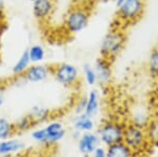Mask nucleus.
<instances>
[{
  "label": "nucleus",
  "instance_id": "1",
  "mask_svg": "<svg viewBox=\"0 0 158 157\" xmlns=\"http://www.w3.org/2000/svg\"><path fill=\"white\" fill-rule=\"evenodd\" d=\"M127 43V35L121 27H112L103 37L100 44V56L114 61L123 51Z\"/></svg>",
  "mask_w": 158,
  "mask_h": 157
},
{
  "label": "nucleus",
  "instance_id": "2",
  "mask_svg": "<svg viewBox=\"0 0 158 157\" xmlns=\"http://www.w3.org/2000/svg\"><path fill=\"white\" fill-rule=\"evenodd\" d=\"M92 10L86 4H75L70 7L63 18V27L70 35H76L86 29L91 19Z\"/></svg>",
  "mask_w": 158,
  "mask_h": 157
},
{
  "label": "nucleus",
  "instance_id": "3",
  "mask_svg": "<svg viewBox=\"0 0 158 157\" xmlns=\"http://www.w3.org/2000/svg\"><path fill=\"white\" fill-rule=\"evenodd\" d=\"M116 18L120 24H133L144 12V0H115Z\"/></svg>",
  "mask_w": 158,
  "mask_h": 157
},
{
  "label": "nucleus",
  "instance_id": "4",
  "mask_svg": "<svg viewBox=\"0 0 158 157\" xmlns=\"http://www.w3.org/2000/svg\"><path fill=\"white\" fill-rule=\"evenodd\" d=\"M122 141L133 151L134 155L137 153H142L147 150L151 141L148 138V134L144 128L135 126L130 122L124 126L123 138Z\"/></svg>",
  "mask_w": 158,
  "mask_h": 157
},
{
  "label": "nucleus",
  "instance_id": "5",
  "mask_svg": "<svg viewBox=\"0 0 158 157\" xmlns=\"http://www.w3.org/2000/svg\"><path fill=\"white\" fill-rule=\"evenodd\" d=\"M65 134L67 131L60 121H51L45 128L35 130L32 133V138L42 145L53 146L62 140Z\"/></svg>",
  "mask_w": 158,
  "mask_h": 157
},
{
  "label": "nucleus",
  "instance_id": "6",
  "mask_svg": "<svg viewBox=\"0 0 158 157\" xmlns=\"http://www.w3.org/2000/svg\"><path fill=\"white\" fill-rule=\"evenodd\" d=\"M52 75L59 85L65 88H74L80 81V73L76 65L70 62H61L51 67Z\"/></svg>",
  "mask_w": 158,
  "mask_h": 157
},
{
  "label": "nucleus",
  "instance_id": "7",
  "mask_svg": "<svg viewBox=\"0 0 158 157\" xmlns=\"http://www.w3.org/2000/svg\"><path fill=\"white\" fill-rule=\"evenodd\" d=\"M124 123L118 120H106L99 126L98 137L101 143L106 147L122 141L124 132Z\"/></svg>",
  "mask_w": 158,
  "mask_h": 157
},
{
  "label": "nucleus",
  "instance_id": "8",
  "mask_svg": "<svg viewBox=\"0 0 158 157\" xmlns=\"http://www.w3.org/2000/svg\"><path fill=\"white\" fill-rule=\"evenodd\" d=\"M51 75H52V69L49 65L40 64V63L33 64L32 63L21 76L25 82L40 83L45 81Z\"/></svg>",
  "mask_w": 158,
  "mask_h": 157
},
{
  "label": "nucleus",
  "instance_id": "9",
  "mask_svg": "<svg viewBox=\"0 0 158 157\" xmlns=\"http://www.w3.org/2000/svg\"><path fill=\"white\" fill-rule=\"evenodd\" d=\"M99 137L97 133L94 132H85L80 135L78 141H77V148L78 151L82 155L90 156L94 152L96 148L99 146Z\"/></svg>",
  "mask_w": 158,
  "mask_h": 157
},
{
  "label": "nucleus",
  "instance_id": "10",
  "mask_svg": "<svg viewBox=\"0 0 158 157\" xmlns=\"http://www.w3.org/2000/svg\"><path fill=\"white\" fill-rule=\"evenodd\" d=\"M111 60L103 57H99L96 59L94 63V69H95L96 75H97L98 82L100 85H106L111 81L112 76H113V68H112Z\"/></svg>",
  "mask_w": 158,
  "mask_h": 157
},
{
  "label": "nucleus",
  "instance_id": "11",
  "mask_svg": "<svg viewBox=\"0 0 158 157\" xmlns=\"http://www.w3.org/2000/svg\"><path fill=\"white\" fill-rule=\"evenodd\" d=\"M33 3V15L38 21H45L52 16L55 10L54 0H35Z\"/></svg>",
  "mask_w": 158,
  "mask_h": 157
},
{
  "label": "nucleus",
  "instance_id": "12",
  "mask_svg": "<svg viewBox=\"0 0 158 157\" xmlns=\"http://www.w3.org/2000/svg\"><path fill=\"white\" fill-rule=\"evenodd\" d=\"M25 145L23 141L18 139L7 138L4 140H0V155L7 156L10 154L17 153V152L23 150Z\"/></svg>",
  "mask_w": 158,
  "mask_h": 157
},
{
  "label": "nucleus",
  "instance_id": "13",
  "mask_svg": "<svg viewBox=\"0 0 158 157\" xmlns=\"http://www.w3.org/2000/svg\"><path fill=\"white\" fill-rule=\"evenodd\" d=\"M106 157H135L133 151L123 141L106 147Z\"/></svg>",
  "mask_w": 158,
  "mask_h": 157
},
{
  "label": "nucleus",
  "instance_id": "14",
  "mask_svg": "<svg viewBox=\"0 0 158 157\" xmlns=\"http://www.w3.org/2000/svg\"><path fill=\"white\" fill-rule=\"evenodd\" d=\"M73 126L75 129V131H78L79 133L91 132L94 129L93 117L86 115L85 113L77 115L73 121Z\"/></svg>",
  "mask_w": 158,
  "mask_h": 157
},
{
  "label": "nucleus",
  "instance_id": "15",
  "mask_svg": "<svg viewBox=\"0 0 158 157\" xmlns=\"http://www.w3.org/2000/svg\"><path fill=\"white\" fill-rule=\"evenodd\" d=\"M86 97V107H85V114L91 117L95 116L99 111V105H100V99H99V93L97 90H92L89 92Z\"/></svg>",
  "mask_w": 158,
  "mask_h": 157
},
{
  "label": "nucleus",
  "instance_id": "16",
  "mask_svg": "<svg viewBox=\"0 0 158 157\" xmlns=\"http://www.w3.org/2000/svg\"><path fill=\"white\" fill-rule=\"evenodd\" d=\"M147 72L153 80H158V45L150 52L147 61Z\"/></svg>",
  "mask_w": 158,
  "mask_h": 157
},
{
  "label": "nucleus",
  "instance_id": "17",
  "mask_svg": "<svg viewBox=\"0 0 158 157\" xmlns=\"http://www.w3.org/2000/svg\"><path fill=\"white\" fill-rule=\"evenodd\" d=\"M30 117L34 120L35 125L47 121L51 116V110L42 105H34L29 113Z\"/></svg>",
  "mask_w": 158,
  "mask_h": 157
},
{
  "label": "nucleus",
  "instance_id": "18",
  "mask_svg": "<svg viewBox=\"0 0 158 157\" xmlns=\"http://www.w3.org/2000/svg\"><path fill=\"white\" fill-rule=\"evenodd\" d=\"M31 64H32V63H31L29 54H27V51L25 50V51H23V53L20 55V57L18 59H17V61L15 62V64L13 65L12 73L15 76L22 75L25 72V70H27Z\"/></svg>",
  "mask_w": 158,
  "mask_h": 157
},
{
  "label": "nucleus",
  "instance_id": "19",
  "mask_svg": "<svg viewBox=\"0 0 158 157\" xmlns=\"http://www.w3.org/2000/svg\"><path fill=\"white\" fill-rule=\"evenodd\" d=\"M27 51V54H29L31 63H33V64H35V63H40L44 60L45 50L42 45L33 44V45H31Z\"/></svg>",
  "mask_w": 158,
  "mask_h": 157
},
{
  "label": "nucleus",
  "instance_id": "20",
  "mask_svg": "<svg viewBox=\"0 0 158 157\" xmlns=\"http://www.w3.org/2000/svg\"><path fill=\"white\" fill-rule=\"evenodd\" d=\"M14 133H16L14 123L6 118H0V140L11 138Z\"/></svg>",
  "mask_w": 158,
  "mask_h": 157
},
{
  "label": "nucleus",
  "instance_id": "21",
  "mask_svg": "<svg viewBox=\"0 0 158 157\" xmlns=\"http://www.w3.org/2000/svg\"><path fill=\"white\" fill-rule=\"evenodd\" d=\"M82 75H83V78H85V83L88 85H90V87H94V85L98 82L95 69H94V67L92 64H90V63H85V64L83 65Z\"/></svg>",
  "mask_w": 158,
  "mask_h": 157
},
{
  "label": "nucleus",
  "instance_id": "22",
  "mask_svg": "<svg viewBox=\"0 0 158 157\" xmlns=\"http://www.w3.org/2000/svg\"><path fill=\"white\" fill-rule=\"evenodd\" d=\"M34 126H36V125H35L34 120L30 117L29 114L25 115V116H22V117H20L19 119L14 123L15 130H16V132H18V133L25 132V131L32 129Z\"/></svg>",
  "mask_w": 158,
  "mask_h": 157
},
{
  "label": "nucleus",
  "instance_id": "23",
  "mask_svg": "<svg viewBox=\"0 0 158 157\" xmlns=\"http://www.w3.org/2000/svg\"><path fill=\"white\" fill-rule=\"evenodd\" d=\"M146 131L149 140L151 143H158V116L149 121Z\"/></svg>",
  "mask_w": 158,
  "mask_h": 157
},
{
  "label": "nucleus",
  "instance_id": "24",
  "mask_svg": "<svg viewBox=\"0 0 158 157\" xmlns=\"http://www.w3.org/2000/svg\"><path fill=\"white\" fill-rule=\"evenodd\" d=\"M150 120H151V119H150L149 116H148L147 114H144L142 112H138V113H136L133 116V119H132L131 122L134 123V125L137 126H140V128L146 129Z\"/></svg>",
  "mask_w": 158,
  "mask_h": 157
},
{
  "label": "nucleus",
  "instance_id": "25",
  "mask_svg": "<svg viewBox=\"0 0 158 157\" xmlns=\"http://www.w3.org/2000/svg\"><path fill=\"white\" fill-rule=\"evenodd\" d=\"M85 107H86V97L82 96L79 99L76 101L75 105V114L76 115H80V114H83L85 112Z\"/></svg>",
  "mask_w": 158,
  "mask_h": 157
},
{
  "label": "nucleus",
  "instance_id": "26",
  "mask_svg": "<svg viewBox=\"0 0 158 157\" xmlns=\"http://www.w3.org/2000/svg\"><path fill=\"white\" fill-rule=\"evenodd\" d=\"M92 157H106V150L103 147L98 146L92 153Z\"/></svg>",
  "mask_w": 158,
  "mask_h": 157
},
{
  "label": "nucleus",
  "instance_id": "27",
  "mask_svg": "<svg viewBox=\"0 0 158 157\" xmlns=\"http://www.w3.org/2000/svg\"><path fill=\"white\" fill-rule=\"evenodd\" d=\"M6 85L3 82H0V107L4 103L6 100Z\"/></svg>",
  "mask_w": 158,
  "mask_h": 157
},
{
  "label": "nucleus",
  "instance_id": "28",
  "mask_svg": "<svg viewBox=\"0 0 158 157\" xmlns=\"http://www.w3.org/2000/svg\"><path fill=\"white\" fill-rule=\"evenodd\" d=\"M4 10H6L4 0H0V17H2L4 15Z\"/></svg>",
  "mask_w": 158,
  "mask_h": 157
},
{
  "label": "nucleus",
  "instance_id": "29",
  "mask_svg": "<svg viewBox=\"0 0 158 157\" xmlns=\"http://www.w3.org/2000/svg\"><path fill=\"white\" fill-rule=\"evenodd\" d=\"M29 1H30V2H34L35 0H29Z\"/></svg>",
  "mask_w": 158,
  "mask_h": 157
}]
</instances>
